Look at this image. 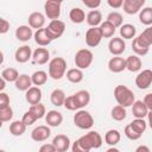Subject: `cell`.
<instances>
[{"label": "cell", "mask_w": 152, "mask_h": 152, "mask_svg": "<svg viewBox=\"0 0 152 152\" xmlns=\"http://www.w3.org/2000/svg\"><path fill=\"white\" fill-rule=\"evenodd\" d=\"M114 99L118 102V104L125 108L132 107V104L135 102L134 93L124 84H119L114 88Z\"/></svg>", "instance_id": "6da1fadb"}, {"label": "cell", "mask_w": 152, "mask_h": 152, "mask_svg": "<svg viewBox=\"0 0 152 152\" xmlns=\"http://www.w3.org/2000/svg\"><path fill=\"white\" fill-rule=\"evenodd\" d=\"M49 76L52 80H61L66 74V61L63 57H55L49 62Z\"/></svg>", "instance_id": "7a4b0ae2"}, {"label": "cell", "mask_w": 152, "mask_h": 152, "mask_svg": "<svg viewBox=\"0 0 152 152\" xmlns=\"http://www.w3.org/2000/svg\"><path fill=\"white\" fill-rule=\"evenodd\" d=\"M77 140L81 144V146L84 147L86 150H88L89 152L93 148H100L102 146V144H103L101 134L99 132H96V131H89L88 133H86L84 135L78 138Z\"/></svg>", "instance_id": "3957f363"}, {"label": "cell", "mask_w": 152, "mask_h": 152, "mask_svg": "<svg viewBox=\"0 0 152 152\" xmlns=\"http://www.w3.org/2000/svg\"><path fill=\"white\" fill-rule=\"evenodd\" d=\"M74 125L80 129H90L94 125V118L88 110L80 109L74 114Z\"/></svg>", "instance_id": "277c9868"}, {"label": "cell", "mask_w": 152, "mask_h": 152, "mask_svg": "<svg viewBox=\"0 0 152 152\" xmlns=\"http://www.w3.org/2000/svg\"><path fill=\"white\" fill-rule=\"evenodd\" d=\"M94 61V55L89 49H80L76 53H75V65L76 68L83 70V69H88L91 63Z\"/></svg>", "instance_id": "5b68a950"}, {"label": "cell", "mask_w": 152, "mask_h": 152, "mask_svg": "<svg viewBox=\"0 0 152 152\" xmlns=\"http://www.w3.org/2000/svg\"><path fill=\"white\" fill-rule=\"evenodd\" d=\"M61 6L62 2L57 1V0H48L44 4V12H45V17H48V19L52 20H58L59 15H61Z\"/></svg>", "instance_id": "8992f818"}, {"label": "cell", "mask_w": 152, "mask_h": 152, "mask_svg": "<svg viewBox=\"0 0 152 152\" xmlns=\"http://www.w3.org/2000/svg\"><path fill=\"white\" fill-rule=\"evenodd\" d=\"M45 28H46V32H48L49 37L51 38V40H55L63 36V33L65 31V24H64V21H62L59 19L52 20L49 23V25Z\"/></svg>", "instance_id": "52a82bcc"}, {"label": "cell", "mask_w": 152, "mask_h": 152, "mask_svg": "<svg viewBox=\"0 0 152 152\" xmlns=\"http://www.w3.org/2000/svg\"><path fill=\"white\" fill-rule=\"evenodd\" d=\"M102 38H103V36H102V32L100 30V26L99 27H90L86 32V44L89 48H96L101 43Z\"/></svg>", "instance_id": "ba28073f"}, {"label": "cell", "mask_w": 152, "mask_h": 152, "mask_svg": "<svg viewBox=\"0 0 152 152\" xmlns=\"http://www.w3.org/2000/svg\"><path fill=\"white\" fill-rule=\"evenodd\" d=\"M51 135V129L48 125H39L34 127L31 132V139L37 142H42L48 140V138Z\"/></svg>", "instance_id": "9c48e42d"}, {"label": "cell", "mask_w": 152, "mask_h": 152, "mask_svg": "<svg viewBox=\"0 0 152 152\" xmlns=\"http://www.w3.org/2000/svg\"><path fill=\"white\" fill-rule=\"evenodd\" d=\"M152 84V70L151 69H144L140 71L135 77V86L139 89H147Z\"/></svg>", "instance_id": "30bf717a"}, {"label": "cell", "mask_w": 152, "mask_h": 152, "mask_svg": "<svg viewBox=\"0 0 152 152\" xmlns=\"http://www.w3.org/2000/svg\"><path fill=\"white\" fill-rule=\"evenodd\" d=\"M144 5H145V0H124L122 8L126 14L133 15L139 13L144 8Z\"/></svg>", "instance_id": "8fae6325"}, {"label": "cell", "mask_w": 152, "mask_h": 152, "mask_svg": "<svg viewBox=\"0 0 152 152\" xmlns=\"http://www.w3.org/2000/svg\"><path fill=\"white\" fill-rule=\"evenodd\" d=\"M108 50L113 56H120L126 50V43L121 37L110 38L108 43Z\"/></svg>", "instance_id": "7c38bea8"}, {"label": "cell", "mask_w": 152, "mask_h": 152, "mask_svg": "<svg viewBox=\"0 0 152 152\" xmlns=\"http://www.w3.org/2000/svg\"><path fill=\"white\" fill-rule=\"evenodd\" d=\"M51 144L55 146V148H56L57 152H66L71 147L70 139L65 134H57L56 137H53Z\"/></svg>", "instance_id": "4fadbf2b"}, {"label": "cell", "mask_w": 152, "mask_h": 152, "mask_svg": "<svg viewBox=\"0 0 152 152\" xmlns=\"http://www.w3.org/2000/svg\"><path fill=\"white\" fill-rule=\"evenodd\" d=\"M32 50L28 45H21L19 46L14 52V58L18 63H26L32 58Z\"/></svg>", "instance_id": "5bb4252c"}, {"label": "cell", "mask_w": 152, "mask_h": 152, "mask_svg": "<svg viewBox=\"0 0 152 152\" xmlns=\"http://www.w3.org/2000/svg\"><path fill=\"white\" fill-rule=\"evenodd\" d=\"M108 69L114 74H119L126 69V59L120 56H114L108 61Z\"/></svg>", "instance_id": "9a60e30c"}, {"label": "cell", "mask_w": 152, "mask_h": 152, "mask_svg": "<svg viewBox=\"0 0 152 152\" xmlns=\"http://www.w3.org/2000/svg\"><path fill=\"white\" fill-rule=\"evenodd\" d=\"M49 59H50V52L46 48H37L33 51V55H32L33 63L43 65V64H46Z\"/></svg>", "instance_id": "2e32d148"}, {"label": "cell", "mask_w": 152, "mask_h": 152, "mask_svg": "<svg viewBox=\"0 0 152 152\" xmlns=\"http://www.w3.org/2000/svg\"><path fill=\"white\" fill-rule=\"evenodd\" d=\"M28 26L31 28H36V30H40L44 27L45 24V15L40 12H32L28 15Z\"/></svg>", "instance_id": "e0dca14e"}, {"label": "cell", "mask_w": 152, "mask_h": 152, "mask_svg": "<svg viewBox=\"0 0 152 152\" xmlns=\"http://www.w3.org/2000/svg\"><path fill=\"white\" fill-rule=\"evenodd\" d=\"M132 50L137 56H145L148 53L150 46L140 38V36H138L132 42Z\"/></svg>", "instance_id": "ac0fdd59"}, {"label": "cell", "mask_w": 152, "mask_h": 152, "mask_svg": "<svg viewBox=\"0 0 152 152\" xmlns=\"http://www.w3.org/2000/svg\"><path fill=\"white\" fill-rule=\"evenodd\" d=\"M42 90H40V88L39 87H36V86H33V87H31L26 93H25V99H26V101L32 106V104H38V103H40V101H42Z\"/></svg>", "instance_id": "d6986e66"}, {"label": "cell", "mask_w": 152, "mask_h": 152, "mask_svg": "<svg viewBox=\"0 0 152 152\" xmlns=\"http://www.w3.org/2000/svg\"><path fill=\"white\" fill-rule=\"evenodd\" d=\"M45 122L49 127H58L63 122V115L58 110H49L45 115Z\"/></svg>", "instance_id": "ffe728a7"}, {"label": "cell", "mask_w": 152, "mask_h": 152, "mask_svg": "<svg viewBox=\"0 0 152 152\" xmlns=\"http://www.w3.org/2000/svg\"><path fill=\"white\" fill-rule=\"evenodd\" d=\"M148 112L150 110L147 109L146 104L141 100H135V102L132 104V114H133V116L135 119H144V118H146Z\"/></svg>", "instance_id": "44dd1931"}, {"label": "cell", "mask_w": 152, "mask_h": 152, "mask_svg": "<svg viewBox=\"0 0 152 152\" xmlns=\"http://www.w3.org/2000/svg\"><path fill=\"white\" fill-rule=\"evenodd\" d=\"M33 34L34 33H33L32 28L28 25H20L15 30V38L18 40H20V42H24V43L25 42H28L32 38Z\"/></svg>", "instance_id": "7402d4cb"}, {"label": "cell", "mask_w": 152, "mask_h": 152, "mask_svg": "<svg viewBox=\"0 0 152 152\" xmlns=\"http://www.w3.org/2000/svg\"><path fill=\"white\" fill-rule=\"evenodd\" d=\"M14 86H15V88L18 90L26 93L31 87H33V83H32L31 76H28L27 74H20L18 80L14 82Z\"/></svg>", "instance_id": "603a6c76"}, {"label": "cell", "mask_w": 152, "mask_h": 152, "mask_svg": "<svg viewBox=\"0 0 152 152\" xmlns=\"http://www.w3.org/2000/svg\"><path fill=\"white\" fill-rule=\"evenodd\" d=\"M86 21L90 27H99V25L102 24V13L99 10L89 11L87 13Z\"/></svg>", "instance_id": "cb8c5ba5"}, {"label": "cell", "mask_w": 152, "mask_h": 152, "mask_svg": "<svg viewBox=\"0 0 152 152\" xmlns=\"http://www.w3.org/2000/svg\"><path fill=\"white\" fill-rule=\"evenodd\" d=\"M33 38H34V42L39 45V46H48L52 40H51V38L49 37V34H48V32H46V28L45 27H43V28H40V30H37L36 32H34V34H33Z\"/></svg>", "instance_id": "d4e9b609"}, {"label": "cell", "mask_w": 152, "mask_h": 152, "mask_svg": "<svg viewBox=\"0 0 152 152\" xmlns=\"http://www.w3.org/2000/svg\"><path fill=\"white\" fill-rule=\"evenodd\" d=\"M142 66V62L140 59L139 56L137 55H131L126 58V69L131 72H137L141 69Z\"/></svg>", "instance_id": "484cf974"}, {"label": "cell", "mask_w": 152, "mask_h": 152, "mask_svg": "<svg viewBox=\"0 0 152 152\" xmlns=\"http://www.w3.org/2000/svg\"><path fill=\"white\" fill-rule=\"evenodd\" d=\"M66 96H65V93L62 90V89H53L50 94V101L53 106L56 107H61V106H64V101H65Z\"/></svg>", "instance_id": "4316f807"}, {"label": "cell", "mask_w": 152, "mask_h": 152, "mask_svg": "<svg viewBox=\"0 0 152 152\" xmlns=\"http://www.w3.org/2000/svg\"><path fill=\"white\" fill-rule=\"evenodd\" d=\"M26 127H27V126H26L21 120H14V121H12V122L10 124L8 129H10V133H11L12 135H14V137H21V135L25 133Z\"/></svg>", "instance_id": "83f0119b"}, {"label": "cell", "mask_w": 152, "mask_h": 152, "mask_svg": "<svg viewBox=\"0 0 152 152\" xmlns=\"http://www.w3.org/2000/svg\"><path fill=\"white\" fill-rule=\"evenodd\" d=\"M137 34V27L132 24H122L120 27V37L125 39H134Z\"/></svg>", "instance_id": "f1b7e54d"}, {"label": "cell", "mask_w": 152, "mask_h": 152, "mask_svg": "<svg viewBox=\"0 0 152 152\" xmlns=\"http://www.w3.org/2000/svg\"><path fill=\"white\" fill-rule=\"evenodd\" d=\"M69 18H70V20H71L74 24H82V23L86 20L87 15H86V13H84V11H83L82 8H80V7H74V8H71L70 12H69Z\"/></svg>", "instance_id": "f546056e"}, {"label": "cell", "mask_w": 152, "mask_h": 152, "mask_svg": "<svg viewBox=\"0 0 152 152\" xmlns=\"http://www.w3.org/2000/svg\"><path fill=\"white\" fill-rule=\"evenodd\" d=\"M74 96L76 99V102H77L80 109H83V107H86L90 102V94L88 90H84V89L78 90L74 94Z\"/></svg>", "instance_id": "4dcf8cb0"}, {"label": "cell", "mask_w": 152, "mask_h": 152, "mask_svg": "<svg viewBox=\"0 0 152 152\" xmlns=\"http://www.w3.org/2000/svg\"><path fill=\"white\" fill-rule=\"evenodd\" d=\"M120 140H121V133L118 129H114V128L108 129L104 134V141L110 146H115L116 144H119Z\"/></svg>", "instance_id": "1f68e13d"}, {"label": "cell", "mask_w": 152, "mask_h": 152, "mask_svg": "<svg viewBox=\"0 0 152 152\" xmlns=\"http://www.w3.org/2000/svg\"><path fill=\"white\" fill-rule=\"evenodd\" d=\"M66 80L71 83H80L83 80V71L78 68H71L65 74Z\"/></svg>", "instance_id": "d6a6232c"}, {"label": "cell", "mask_w": 152, "mask_h": 152, "mask_svg": "<svg viewBox=\"0 0 152 152\" xmlns=\"http://www.w3.org/2000/svg\"><path fill=\"white\" fill-rule=\"evenodd\" d=\"M31 80H32L33 86L36 87L43 86L48 81V72H45L44 70H37L31 75Z\"/></svg>", "instance_id": "836d02e7"}, {"label": "cell", "mask_w": 152, "mask_h": 152, "mask_svg": "<svg viewBox=\"0 0 152 152\" xmlns=\"http://www.w3.org/2000/svg\"><path fill=\"white\" fill-rule=\"evenodd\" d=\"M110 116H112V119L115 120V121H122V120H125L126 116H127L126 108L122 107V106H120V104L114 106V107L112 108V110H110Z\"/></svg>", "instance_id": "e575fe53"}, {"label": "cell", "mask_w": 152, "mask_h": 152, "mask_svg": "<svg viewBox=\"0 0 152 152\" xmlns=\"http://www.w3.org/2000/svg\"><path fill=\"white\" fill-rule=\"evenodd\" d=\"M139 21L146 26H152V7H144L139 12Z\"/></svg>", "instance_id": "d590c367"}, {"label": "cell", "mask_w": 152, "mask_h": 152, "mask_svg": "<svg viewBox=\"0 0 152 152\" xmlns=\"http://www.w3.org/2000/svg\"><path fill=\"white\" fill-rule=\"evenodd\" d=\"M19 76L18 70L14 68H6L1 71V78H4L6 82H15Z\"/></svg>", "instance_id": "8d00e7d4"}, {"label": "cell", "mask_w": 152, "mask_h": 152, "mask_svg": "<svg viewBox=\"0 0 152 152\" xmlns=\"http://www.w3.org/2000/svg\"><path fill=\"white\" fill-rule=\"evenodd\" d=\"M107 21H109L115 28H118V27H121L122 26V23H124V17H122V14L121 13H119V12H116V11H114V12H110L108 15H107V19H106Z\"/></svg>", "instance_id": "74e56055"}, {"label": "cell", "mask_w": 152, "mask_h": 152, "mask_svg": "<svg viewBox=\"0 0 152 152\" xmlns=\"http://www.w3.org/2000/svg\"><path fill=\"white\" fill-rule=\"evenodd\" d=\"M100 30H101V32H102L103 38H110V37L114 36L116 28H115L109 21L104 20V21H102V24L100 25Z\"/></svg>", "instance_id": "f35d334b"}, {"label": "cell", "mask_w": 152, "mask_h": 152, "mask_svg": "<svg viewBox=\"0 0 152 152\" xmlns=\"http://www.w3.org/2000/svg\"><path fill=\"white\" fill-rule=\"evenodd\" d=\"M28 110L37 118V120H38V119H42V118H45V115H46V108H45V106H44L42 102L38 103V104H32V106H30Z\"/></svg>", "instance_id": "ab89813d"}, {"label": "cell", "mask_w": 152, "mask_h": 152, "mask_svg": "<svg viewBox=\"0 0 152 152\" xmlns=\"http://www.w3.org/2000/svg\"><path fill=\"white\" fill-rule=\"evenodd\" d=\"M124 133H125V135H126L129 140H138V139H140V138H141V135H142V134H140L139 132H137V131L132 127V125H131V124H128V125L125 127Z\"/></svg>", "instance_id": "60d3db41"}, {"label": "cell", "mask_w": 152, "mask_h": 152, "mask_svg": "<svg viewBox=\"0 0 152 152\" xmlns=\"http://www.w3.org/2000/svg\"><path fill=\"white\" fill-rule=\"evenodd\" d=\"M131 125H132V127L137 131V132H139L140 134H142L145 131H146V128H147V122L144 120V119H134L132 122H129Z\"/></svg>", "instance_id": "b9f144b4"}, {"label": "cell", "mask_w": 152, "mask_h": 152, "mask_svg": "<svg viewBox=\"0 0 152 152\" xmlns=\"http://www.w3.org/2000/svg\"><path fill=\"white\" fill-rule=\"evenodd\" d=\"M12 118H13V109H12L11 106L0 109V121H1V122L11 121Z\"/></svg>", "instance_id": "7bdbcfd3"}, {"label": "cell", "mask_w": 152, "mask_h": 152, "mask_svg": "<svg viewBox=\"0 0 152 152\" xmlns=\"http://www.w3.org/2000/svg\"><path fill=\"white\" fill-rule=\"evenodd\" d=\"M64 107H65L68 110H75V112L80 110V107H78V104H77V102H76V99H75L74 94L70 95V96H66V99H65V101H64Z\"/></svg>", "instance_id": "ee69618b"}, {"label": "cell", "mask_w": 152, "mask_h": 152, "mask_svg": "<svg viewBox=\"0 0 152 152\" xmlns=\"http://www.w3.org/2000/svg\"><path fill=\"white\" fill-rule=\"evenodd\" d=\"M139 36L148 46L152 45V26H148L147 28H145Z\"/></svg>", "instance_id": "f6af8a7d"}, {"label": "cell", "mask_w": 152, "mask_h": 152, "mask_svg": "<svg viewBox=\"0 0 152 152\" xmlns=\"http://www.w3.org/2000/svg\"><path fill=\"white\" fill-rule=\"evenodd\" d=\"M21 121H23L26 126H31V125H33V124L37 121V118H36L30 110H27V112L24 113V115H23V118H21Z\"/></svg>", "instance_id": "bcb514c9"}, {"label": "cell", "mask_w": 152, "mask_h": 152, "mask_svg": "<svg viewBox=\"0 0 152 152\" xmlns=\"http://www.w3.org/2000/svg\"><path fill=\"white\" fill-rule=\"evenodd\" d=\"M82 2H83V5H84L86 7L90 8L91 11H93V10H96V8L101 5V1H100V0H83Z\"/></svg>", "instance_id": "7dc6e473"}, {"label": "cell", "mask_w": 152, "mask_h": 152, "mask_svg": "<svg viewBox=\"0 0 152 152\" xmlns=\"http://www.w3.org/2000/svg\"><path fill=\"white\" fill-rule=\"evenodd\" d=\"M8 106H10V96L6 93L0 91V109Z\"/></svg>", "instance_id": "c3c4849f"}, {"label": "cell", "mask_w": 152, "mask_h": 152, "mask_svg": "<svg viewBox=\"0 0 152 152\" xmlns=\"http://www.w3.org/2000/svg\"><path fill=\"white\" fill-rule=\"evenodd\" d=\"M8 30H10V21H7L6 19L1 18L0 19V33L5 34V33L8 32Z\"/></svg>", "instance_id": "681fc988"}, {"label": "cell", "mask_w": 152, "mask_h": 152, "mask_svg": "<svg viewBox=\"0 0 152 152\" xmlns=\"http://www.w3.org/2000/svg\"><path fill=\"white\" fill-rule=\"evenodd\" d=\"M71 152H89V151L86 150L84 147H82L81 144L78 142V140H75L71 144Z\"/></svg>", "instance_id": "f907efd6"}, {"label": "cell", "mask_w": 152, "mask_h": 152, "mask_svg": "<svg viewBox=\"0 0 152 152\" xmlns=\"http://www.w3.org/2000/svg\"><path fill=\"white\" fill-rule=\"evenodd\" d=\"M38 152H57L55 146L52 144H43L40 147H39V151Z\"/></svg>", "instance_id": "816d5d0a"}, {"label": "cell", "mask_w": 152, "mask_h": 152, "mask_svg": "<svg viewBox=\"0 0 152 152\" xmlns=\"http://www.w3.org/2000/svg\"><path fill=\"white\" fill-rule=\"evenodd\" d=\"M142 101H144V103L146 104L147 109H148L150 112H152V93H148V94H146Z\"/></svg>", "instance_id": "f5cc1de1"}, {"label": "cell", "mask_w": 152, "mask_h": 152, "mask_svg": "<svg viewBox=\"0 0 152 152\" xmlns=\"http://www.w3.org/2000/svg\"><path fill=\"white\" fill-rule=\"evenodd\" d=\"M107 4L112 7V8H120L124 5V0H108Z\"/></svg>", "instance_id": "db71d44e"}, {"label": "cell", "mask_w": 152, "mask_h": 152, "mask_svg": "<svg viewBox=\"0 0 152 152\" xmlns=\"http://www.w3.org/2000/svg\"><path fill=\"white\" fill-rule=\"evenodd\" d=\"M134 152H151V150H150V147L146 146V145H139V146L135 148Z\"/></svg>", "instance_id": "11a10c76"}, {"label": "cell", "mask_w": 152, "mask_h": 152, "mask_svg": "<svg viewBox=\"0 0 152 152\" xmlns=\"http://www.w3.org/2000/svg\"><path fill=\"white\" fill-rule=\"evenodd\" d=\"M147 124H148L150 128L152 129V112H148V114H147Z\"/></svg>", "instance_id": "9f6ffc18"}, {"label": "cell", "mask_w": 152, "mask_h": 152, "mask_svg": "<svg viewBox=\"0 0 152 152\" xmlns=\"http://www.w3.org/2000/svg\"><path fill=\"white\" fill-rule=\"evenodd\" d=\"M6 84V81L4 80V78H1V86H0V91H4V89H5V86Z\"/></svg>", "instance_id": "6f0895ef"}, {"label": "cell", "mask_w": 152, "mask_h": 152, "mask_svg": "<svg viewBox=\"0 0 152 152\" xmlns=\"http://www.w3.org/2000/svg\"><path fill=\"white\" fill-rule=\"evenodd\" d=\"M106 152H120V151H119V150H118L116 147H114V146H112V147H109V148H108V150H107Z\"/></svg>", "instance_id": "680465c9"}, {"label": "cell", "mask_w": 152, "mask_h": 152, "mask_svg": "<svg viewBox=\"0 0 152 152\" xmlns=\"http://www.w3.org/2000/svg\"><path fill=\"white\" fill-rule=\"evenodd\" d=\"M0 152H6V151L5 150H0Z\"/></svg>", "instance_id": "91938a15"}]
</instances>
